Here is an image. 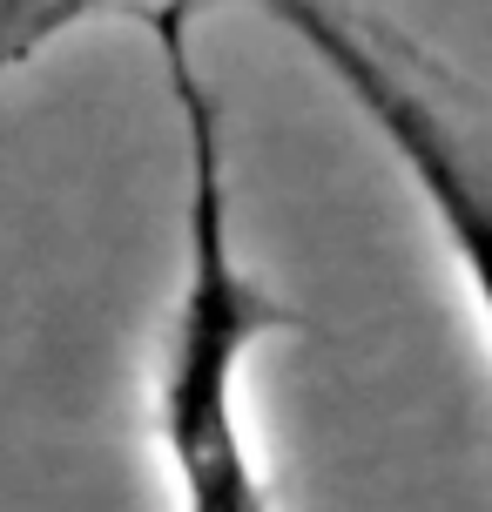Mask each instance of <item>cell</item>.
Instances as JSON below:
<instances>
[{
    "instance_id": "1",
    "label": "cell",
    "mask_w": 492,
    "mask_h": 512,
    "mask_svg": "<svg viewBox=\"0 0 492 512\" xmlns=\"http://www.w3.org/2000/svg\"><path fill=\"white\" fill-rule=\"evenodd\" d=\"M156 54L182 128V256L176 297L149 358V445L169 472L176 512H277L250 445L243 391L250 358L270 337L304 331V317L284 297H270L236 250L223 108L189 54L182 7L156 14Z\"/></svg>"
},
{
    "instance_id": "2",
    "label": "cell",
    "mask_w": 492,
    "mask_h": 512,
    "mask_svg": "<svg viewBox=\"0 0 492 512\" xmlns=\"http://www.w3.org/2000/svg\"><path fill=\"white\" fill-rule=\"evenodd\" d=\"M297 48L337 81V95L364 115L385 142L398 176L412 182L418 209L432 216L445 263L459 270L466 304L492 337V142L466 122V108L418 68L405 48H391L378 27L344 14L337 0H257Z\"/></svg>"
}]
</instances>
